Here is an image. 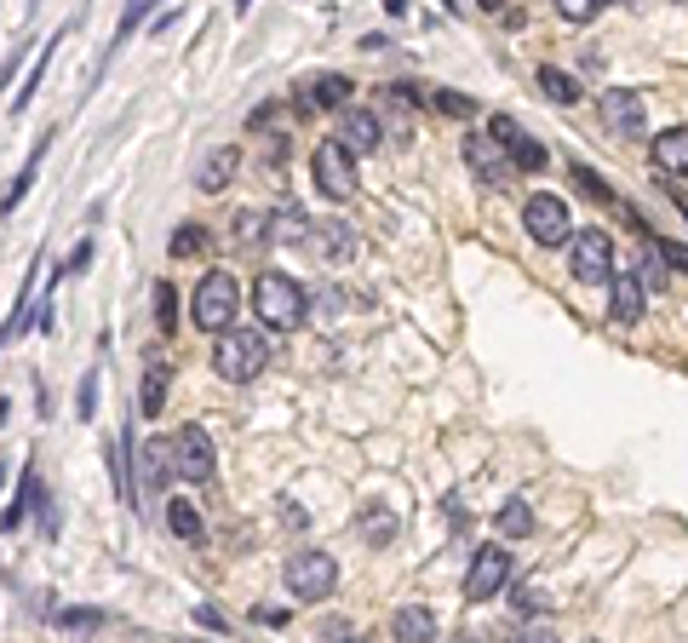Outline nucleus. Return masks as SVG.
<instances>
[{
	"label": "nucleus",
	"mask_w": 688,
	"mask_h": 643,
	"mask_svg": "<svg viewBox=\"0 0 688 643\" xmlns=\"http://www.w3.org/2000/svg\"><path fill=\"white\" fill-rule=\"evenodd\" d=\"M333 138H339V144L351 150V155H373V150L384 144V127H379V115H373V110H344Z\"/></svg>",
	"instance_id": "f8f14e48"
},
{
	"label": "nucleus",
	"mask_w": 688,
	"mask_h": 643,
	"mask_svg": "<svg viewBox=\"0 0 688 643\" xmlns=\"http://www.w3.org/2000/svg\"><path fill=\"white\" fill-rule=\"evenodd\" d=\"M459 643H471V638H459Z\"/></svg>",
	"instance_id": "a19ab883"
},
{
	"label": "nucleus",
	"mask_w": 688,
	"mask_h": 643,
	"mask_svg": "<svg viewBox=\"0 0 688 643\" xmlns=\"http://www.w3.org/2000/svg\"><path fill=\"white\" fill-rule=\"evenodd\" d=\"M654 167L660 173H688V127H665L654 138Z\"/></svg>",
	"instance_id": "aec40b11"
},
{
	"label": "nucleus",
	"mask_w": 688,
	"mask_h": 643,
	"mask_svg": "<svg viewBox=\"0 0 688 643\" xmlns=\"http://www.w3.org/2000/svg\"><path fill=\"white\" fill-rule=\"evenodd\" d=\"M642 288H665V265H660V248L642 259Z\"/></svg>",
	"instance_id": "e433bc0d"
},
{
	"label": "nucleus",
	"mask_w": 688,
	"mask_h": 643,
	"mask_svg": "<svg viewBox=\"0 0 688 643\" xmlns=\"http://www.w3.org/2000/svg\"><path fill=\"white\" fill-rule=\"evenodd\" d=\"M522 230H528L534 248H569V241H574V213H569V201L551 196V190L528 196V207H522Z\"/></svg>",
	"instance_id": "423d86ee"
},
{
	"label": "nucleus",
	"mask_w": 688,
	"mask_h": 643,
	"mask_svg": "<svg viewBox=\"0 0 688 643\" xmlns=\"http://www.w3.org/2000/svg\"><path fill=\"white\" fill-rule=\"evenodd\" d=\"M110 459H115V466H110L115 494L132 506V500H138V489H132V431H120V437H115V454H110Z\"/></svg>",
	"instance_id": "b1692460"
},
{
	"label": "nucleus",
	"mask_w": 688,
	"mask_h": 643,
	"mask_svg": "<svg viewBox=\"0 0 688 643\" xmlns=\"http://www.w3.org/2000/svg\"><path fill=\"white\" fill-rule=\"evenodd\" d=\"M305 311H310V299H305V288L288 276V270H265V276H253V316L265 322L270 333H288V328H298L305 322Z\"/></svg>",
	"instance_id": "f257e3e1"
},
{
	"label": "nucleus",
	"mask_w": 688,
	"mask_h": 643,
	"mask_svg": "<svg viewBox=\"0 0 688 643\" xmlns=\"http://www.w3.org/2000/svg\"><path fill=\"white\" fill-rule=\"evenodd\" d=\"M391 638L396 643H436V609L431 603H402L391 615Z\"/></svg>",
	"instance_id": "dca6fc26"
},
{
	"label": "nucleus",
	"mask_w": 688,
	"mask_h": 643,
	"mask_svg": "<svg viewBox=\"0 0 688 643\" xmlns=\"http://www.w3.org/2000/svg\"><path fill=\"white\" fill-rule=\"evenodd\" d=\"M173 471L190 477V482H207L218 471V449H213V437L201 431V426H184V431L173 437Z\"/></svg>",
	"instance_id": "1a4fd4ad"
},
{
	"label": "nucleus",
	"mask_w": 688,
	"mask_h": 643,
	"mask_svg": "<svg viewBox=\"0 0 688 643\" xmlns=\"http://www.w3.org/2000/svg\"><path fill=\"white\" fill-rule=\"evenodd\" d=\"M569 276L579 288H609L614 281V236L609 230H574L569 241Z\"/></svg>",
	"instance_id": "39448f33"
},
{
	"label": "nucleus",
	"mask_w": 688,
	"mask_h": 643,
	"mask_svg": "<svg viewBox=\"0 0 688 643\" xmlns=\"http://www.w3.org/2000/svg\"><path fill=\"white\" fill-rule=\"evenodd\" d=\"M265 241H281V248H298V241H310V213L293 207V201H281V207L265 218Z\"/></svg>",
	"instance_id": "f3484780"
},
{
	"label": "nucleus",
	"mask_w": 688,
	"mask_h": 643,
	"mask_svg": "<svg viewBox=\"0 0 688 643\" xmlns=\"http://www.w3.org/2000/svg\"><path fill=\"white\" fill-rule=\"evenodd\" d=\"M602 121H609V133H620V138H642V133H649L642 98H637V92H625V87L602 92Z\"/></svg>",
	"instance_id": "9b49d317"
},
{
	"label": "nucleus",
	"mask_w": 688,
	"mask_h": 643,
	"mask_svg": "<svg viewBox=\"0 0 688 643\" xmlns=\"http://www.w3.org/2000/svg\"><path fill=\"white\" fill-rule=\"evenodd\" d=\"M150 311H155V328H161V333H173V328H178V288H173V281H155Z\"/></svg>",
	"instance_id": "bb28decb"
},
{
	"label": "nucleus",
	"mask_w": 688,
	"mask_h": 643,
	"mask_svg": "<svg viewBox=\"0 0 688 643\" xmlns=\"http://www.w3.org/2000/svg\"><path fill=\"white\" fill-rule=\"evenodd\" d=\"M534 80H539V92L551 98V104H574V98H579V80L569 70H557V64H545Z\"/></svg>",
	"instance_id": "393cba45"
},
{
	"label": "nucleus",
	"mask_w": 688,
	"mask_h": 643,
	"mask_svg": "<svg viewBox=\"0 0 688 643\" xmlns=\"http://www.w3.org/2000/svg\"><path fill=\"white\" fill-rule=\"evenodd\" d=\"M195 620H201V627H213V632H225V615H218V609H207V603L195 609Z\"/></svg>",
	"instance_id": "58836bf2"
},
{
	"label": "nucleus",
	"mask_w": 688,
	"mask_h": 643,
	"mask_svg": "<svg viewBox=\"0 0 688 643\" xmlns=\"http://www.w3.org/2000/svg\"><path fill=\"white\" fill-rule=\"evenodd\" d=\"M75 414L92 419L98 414V374H80V391H75Z\"/></svg>",
	"instance_id": "473e14b6"
},
{
	"label": "nucleus",
	"mask_w": 688,
	"mask_h": 643,
	"mask_svg": "<svg viewBox=\"0 0 688 643\" xmlns=\"http://www.w3.org/2000/svg\"><path fill=\"white\" fill-rule=\"evenodd\" d=\"M361 534L373 540V546H384V540H396V517L384 506H368V517H361Z\"/></svg>",
	"instance_id": "2f4dec72"
},
{
	"label": "nucleus",
	"mask_w": 688,
	"mask_h": 643,
	"mask_svg": "<svg viewBox=\"0 0 688 643\" xmlns=\"http://www.w3.org/2000/svg\"><path fill=\"white\" fill-rule=\"evenodd\" d=\"M333 643H361V638H333Z\"/></svg>",
	"instance_id": "ea45409f"
},
{
	"label": "nucleus",
	"mask_w": 688,
	"mask_h": 643,
	"mask_svg": "<svg viewBox=\"0 0 688 643\" xmlns=\"http://www.w3.org/2000/svg\"><path fill=\"white\" fill-rule=\"evenodd\" d=\"M310 253L321 265H344V259H356V230L344 218H321V225H310Z\"/></svg>",
	"instance_id": "ddd939ff"
},
{
	"label": "nucleus",
	"mask_w": 688,
	"mask_h": 643,
	"mask_svg": "<svg viewBox=\"0 0 688 643\" xmlns=\"http://www.w3.org/2000/svg\"><path fill=\"white\" fill-rule=\"evenodd\" d=\"M281 580H288V592L298 603H321L333 587H339V557L321 552V546H305L288 557V569H281Z\"/></svg>",
	"instance_id": "20e7f679"
},
{
	"label": "nucleus",
	"mask_w": 688,
	"mask_h": 643,
	"mask_svg": "<svg viewBox=\"0 0 688 643\" xmlns=\"http://www.w3.org/2000/svg\"><path fill=\"white\" fill-rule=\"evenodd\" d=\"M167 391H173V368H167V362H150V368H144V391H138V408H144V419H161V408H167Z\"/></svg>",
	"instance_id": "6ab92c4d"
},
{
	"label": "nucleus",
	"mask_w": 688,
	"mask_h": 643,
	"mask_svg": "<svg viewBox=\"0 0 688 643\" xmlns=\"http://www.w3.org/2000/svg\"><path fill=\"white\" fill-rule=\"evenodd\" d=\"M213 368L225 374L230 386H253V379L270 368V339L258 333V328H230V333H218Z\"/></svg>",
	"instance_id": "f03ea898"
},
{
	"label": "nucleus",
	"mask_w": 688,
	"mask_h": 643,
	"mask_svg": "<svg viewBox=\"0 0 688 643\" xmlns=\"http://www.w3.org/2000/svg\"><path fill=\"white\" fill-rule=\"evenodd\" d=\"M562 24H591V17H597V0H562Z\"/></svg>",
	"instance_id": "c9c22d12"
},
{
	"label": "nucleus",
	"mask_w": 688,
	"mask_h": 643,
	"mask_svg": "<svg viewBox=\"0 0 688 643\" xmlns=\"http://www.w3.org/2000/svg\"><path fill=\"white\" fill-rule=\"evenodd\" d=\"M47 144H52V138H40V144H35V155H29V167H24V173H17V178H12V190H7V196H0V213H12V207H17V201H24V196H29V185H35V167H40V155H47Z\"/></svg>",
	"instance_id": "cd10ccee"
},
{
	"label": "nucleus",
	"mask_w": 688,
	"mask_h": 643,
	"mask_svg": "<svg viewBox=\"0 0 688 643\" xmlns=\"http://www.w3.org/2000/svg\"><path fill=\"white\" fill-rule=\"evenodd\" d=\"M511 643H562V638H557L551 627H528V632H517Z\"/></svg>",
	"instance_id": "4c0bfd02"
},
{
	"label": "nucleus",
	"mask_w": 688,
	"mask_h": 643,
	"mask_svg": "<svg viewBox=\"0 0 688 643\" xmlns=\"http://www.w3.org/2000/svg\"><path fill=\"white\" fill-rule=\"evenodd\" d=\"M310 178L328 201H351L356 196V155L344 150L339 138H321V144L310 150Z\"/></svg>",
	"instance_id": "0eeeda50"
},
{
	"label": "nucleus",
	"mask_w": 688,
	"mask_h": 643,
	"mask_svg": "<svg viewBox=\"0 0 688 643\" xmlns=\"http://www.w3.org/2000/svg\"><path fill=\"white\" fill-rule=\"evenodd\" d=\"M431 110H442V115H459V121H471L476 115V104L464 92H454V87H436L431 92Z\"/></svg>",
	"instance_id": "7c9ffc66"
},
{
	"label": "nucleus",
	"mask_w": 688,
	"mask_h": 643,
	"mask_svg": "<svg viewBox=\"0 0 688 643\" xmlns=\"http://www.w3.org/2000/svg\"><path fill=\"white\" fill-rule=\"evenodd\" d=\"M235 311H241V281H235L230 270H201L195 293H190V316H195V328L230 333Z\"/></svg>",
	"instance_id": "7ed1b4c3"
},
{
	"label": "nucleus",
	"mask_w": 688,
	"mask_h": 643,
	"mask_svg": "<svg viewBox=\"0 0 688 643\" xmlns=\"http://www.w3.org/2000/svg\"><path fill=\"white\" fill-rule=\"evenodd\" d=\"M167 529L178 540H201V512H195V500H167Z\"/></svg>",
	"instance_id": "a878e982"
},
{
	"label": "nucleus",
	"mask_w": 688,
	"mask_h": 643,
	"mask_svg": "<svg viewBox=\"0 0 688 643\" xmlns=\"http://www.w3.org/2000/svg\"><path fill=\"white\" fill-rule=\"evenodd\" d=\"M235 167H241V150H235V144H218V150H213V161L195 173V190H207V196H213V190H230Z\"/></svg>",
	"instance_id": "a211bd4d"
},
{
	"label": "nucleus",
	"mask_w": 688,
	"mask_h": 643,
	"mask_svg": "<svg viewBox=\"0 0 688 643\" xmlns=\"http://www.w3.org/2000/svg\"><path fill=\"white\" fill-rule=\"evenodd\" d=\"M207 225H178L173 230V259H201V253H207Z\"/></svg>",
	"instance_id": "c85d7f7f"
},
{
	"label": "nucleus",
	"mask_w": 688,
	"mask_h": 643,
	"mask_svg": "<svg viewBox=\"0 0 688 643\" xmlns=\"http://www.w3.org/2000/svg\"><path fill=\"white\" fill-rule=\"evenodd\" d=\"M505 580H511V552H505V546H482L471 557V569H464L459 592H464V603H488L494 592H505Z\"/></svg>",
	"instance_id": "6e6552de"
},
{
	"label": "nucleus",
	"mask_w": 688,
	"mask_h": 643,
	"mask_svg": "<svg viewBox=\"0 0 688 643\" xmlns=\"http://www.w3.org/2000/svg\"><path fill=\"white\" fill-rule=\"evenodd\" d=\"M511 609H517V615H545L551 603H545V592H534V587H517V592H511Z\"/></svg>",
	"instance_id": "f704fd0d"
},
{
	"label": "nucleus",
	"mask_w": 688,
	"mask_h": 643,
	"mask_svg": "<svg viewBox=\"0 0 688 643\" xmlns=\"http://www.w3.org/2000/svg\"><path fill=\"white\" fill-rule=\"evenodd\" d=\"M574 185H579V196H591V201H609V185L585 167V161H574Z\"/></svg>",
	"instance_id": "72a5a7b5"
},
{
	"label": "nucleus",
	"mask_w": 688,
	"mask_h": 643,
	"mask_svg": "<svg viewBox=\"0 0 688 643\" xmlns=\"http://www.w3.org/2000/svg\"><path fill=\"white\" fill-rule=\"evenodd\" d=\"M642 311H649V288H642V276L609 281V322H614V328H637Z\"/></svg>",
	"instance_id": "4468645a"
},
{
	"label": "nucleus",
	"mask_w": 688,
	"mask_h": 643,
	"mask_svg": "<svg viewBox=\"0 0 688 643\" xmlns=\"http://www.w3.org/2000/svg\"><path fill=\"white\" fill-rule=\"evenodd\" d=\"M351 92H356V87H351V75H339V70L310 75L305 87H298V98H305L298 110H344V98H351Z\"/></svg>",
	"instance_id": "2eb2a0df"
},
{
	"label": "nucleus",
	"mask_w": 688,
	"mask_h": 643,
	"mask_svg": "<svg viewBox=\"0 0 688 643\" xmlns=\"http://www.w3.org/2000/svg\"><path fill=\"white\" fill-rule=\"evenodd\" d=\"M505 155H511V161H517V167H528V173H539V167H545V161H551V155H545V144H539V138H534V133H522V138H517V144H511V150H505Z\"/></svg>",
	"instance_id": "c756f323"
},
{
	"label": "nucleus",
	"mask_w": 688,
	"mask_h": 643,
	"mask_svg": "<svg viewBox=\"0 0 688 643\" xmlns=\"http://www.w3.org/2000/svg\"><path fill=\"white\" fill-rule=\"evenodd\" d=\"M138 471H144L150 489H167V482L178 477V471H173V442H150V449L138 454Z\"/></svg>",
	"instance_id": "412c9836"
},
{
	"label": "nucleus",
	"mask_w": 688,
	"mask_h": 643,
	"mask_svg": "<svg viewBox=\"0 0 688 643\" xmlns=\"http://www.w3.org/2000/svg\"><path fill=\"white\" fill-rule=\"evenodd\" d=\"M47 500H40V477H35V466L24 459V482H17V494H12V512H7V529H17L29 512H40Z\"/></svg>",
	"instance_id": "5701e85b"
},
{
	"label": "nucleus",
	"mask_w": 688,
	"mask_h": 643,
	"mask_svg": "<svg viewBox=\"0 0 688 643\" xmlns=\"http://www.w3.org/2000/svg\"><path fill=\"white\" fill-rule=\"evenodd\" d=\"M464 161H471V173H476L488 190H505V185H511V155H505L494 138H482V133L464 138Z\"/></svg>",
	"instance_id": "9d476101"
},
{
	"label": "nucleus",
	"mask_w": 688,
	"mask_h": 643,
	"mask_svg": "<svg viewBox=\"0 0 688 643\" xmlns=\"http://www.w3.org/2000/svg\"><path fill=\"white\" fill-rule=\"evenodd\" d=\"M494 529H499L505 540H522V534L534 529V506H528L522 494H511V500H505V506L494 512Z\"/></svg>",
	"instance_id": "4be33fe9"
}]
</instances>
